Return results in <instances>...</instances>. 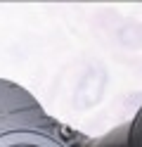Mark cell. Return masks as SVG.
I'll return each instance as SVG.
<instances>
[{
  "mask_svg": "<svg viewBox=\"0 0 142 147\" xmlns=\"http://www.w3.org/2000/svg\"><path fill=\"white\" fill-rule=\"evenodd\" d=\"M0 147H69L55 133L33 126L0 128Z\"/></svg>",
  "mask_w": 142,
  "mask_h": 147,
  "instance_id": "1",
  "label": "cell"
},
{
  "mask_svg": "<svg viewBox=\"0 0 142 147\" xmlns=\"http://www.w3.org/2000/svg\"><path fill=\"white\" fill-rule=\"evenodd\" d=\"M130 147H142V112L135 119V126H133V142Z\"/></svg>",
  "mask_w": 142,
  "mask_h": 147,
  "instance_id": "2",
  "label": "cell"
}]
</instances>
